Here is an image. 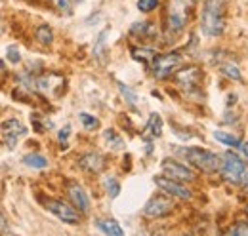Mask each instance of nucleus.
I'll list each match as a JSON object with an SVG mask.
<instances>
[{"mask_svg":"<svg viewBox=\"0 0 248 236\" xmlns=\"http://www.w3.org/2000/svg\"><path fill=\"white\" fill-rule=\"evenodd\" d=\"M201 78H202V73L199 67H186L176 73V80L184 89H195L201 84Z\"/></svg>","mask_w":248,"mask_h":236,"instance_id":"nucleus-11","label":"nucleus"},{"mask_svg":"<svg viewBox=\"0 0 248 236\" xmlns=\"http://www.w3.org/2000/svg\"><path fill=\"white\" fill-rule=\"evenodd\" d=\"M44 206L50 213H54L60 221L67 223V225H78L80 223V211L77 207L69 206L63 200H46Z\"/></svg>","mask_w":248,"mask_h":236,"instance_id":"nucleus-5","label":"nucleus"},{"mask_svg":"<svg viewBox=\"0 0 248 236\" xmlns=\"http://www.w3.org/2000/svg\"><path fill=\"white\" fill-rule=\"evenodd\" d=\"M187 162H191L197 170L204 174H216L219 172V156L201 147H189L184 150Z\"/></svg>","mask_w":248,"mask_h":236,"instance_id":"nucleus-3","label":"nucleus"},{"mask_svg":"<svg viewBox=\"0 0 248 236\" xmlns=\"http://www.w3.org/2000/svg\"><path fill=\"white\" fill-rule=\"evenodd\" d=\"M95 227H97L103 235H115V236L124 235L123 227H121L115 219H97V221H95Z\"/></svg>","mask_w":248,"mask_h":236,"instance_id":"nucleus-14","label":"nucleus"},{"mask_svg":"<svg viewBox=\"0 0 248 236\" xmlns=\"http://www.w3.org/2000/svg\"><path fill=\"white\" fill-rule=\"evenodd\" d=\"M69 133H71V128H69V126H65V128H62V132H60V135H58L62 143H65V139L69 137Z\"/></svg>","mask_w":248,"mask_h":236,"instance_id":"nucleus-31","label":"nucleus"},{"mask_svg":"<svg viewBox=\"0 0 248 236\" xmlns=\"http://www.w3.org/2000/svg\"><path fill=\"white\" fill-rule=\"evenodd\" d=\"M34 36H36V40H38L40 44H44V46H50V44L54 42V32H52V29H50L48 25H40V27H36Z\"/></svg>","mask_w":248,"mask_h":236,"instance_id":"nucleus-18","label":"nucleus"},{"mask_svg":"<svg viewBox=\"0 0 248 236\" xmlns=\"http://www.w3.org/2000/svg\"><path fill=\"white\" fill-rule=\"evenodd\" d=\"M23 164L32 168V170H44V168H48L46 156H42V154H38V152H29V154H25V156H23Z\"/></svg>","mask_w":248,"mask_h":236,"instance_id":"nucleus-16","label":"nucleus"},{"mask_svg":"<svg viewBox=\"0 0 248 236\" xmlns=\"http://www.w3.org/2000/svg\"><path fill=\"white\" fill-rule=\"evenodd\" d=\"M180 65H182V54H178V52L162 54V56H155L153 58L151 71H153V76L155 78L162 80V78H168Z\"/></svg>","mask_w":248,"mask_h":236,"instance_id":"nucleus-4","label":"nucleus"},{"mask_svg":"<svg viewBox=\"0 0 248 236\" xmlns=\"http://www.w3.org/2000/svg\"><path fill=\"white\" fill-rule=\"evenodd\" d=\"M214 137H216L219 143H223L225 147H233L237 148L239 147V143H241V139L239 137H235V135H231V133H227V132H214Z\"/></svg>","mask_w":248,"mask_h":236,"instance_id":"nucleus-19","label":"nucleus"},{"mask_svg":"<svg viewBox=\"0 0 248 236\" xmlns=\"http://www.w3.org/2000/svg\"><path fill=\"white\" fill-rule=\"evenodd\" d=\"M221 73L231 78V80H243V74H241V69L235 65V63H223L221 65Z\"/></svg>","mask_w":248,"mask_h":236,"instance_id":"nucleus-21","label":"nucleus"},{"mask_svg":"<svg viewBox=\"0 0 248 236\" xmlns=\"http://www.w3.org/2000/svg\"><path fill=\"white\" fill-rule=\"evenodd\" d=\"M247 213H248V209H247Z\"/></svg>","mask_w":248,"mask_h":236,"instance_id":"nucleus-33","label":"nucleus"},{"mask_svg":"<svg viewBox=\"0 0 248 236\" xmlns=\"http://www.w3.org/2000/svg\"><path fill=\"white\" fill-rule=\"evenodd\" d=\"M60 10H63V12H71L73 10V6L77 4V0H52Z\"/></svg>","mask_w":248,"mask_h":236,"instance_id":"nucleus-27","label":"nucleus"},{"mask_svg":"<svg viewBox=\"0 0 248 236\" xmlns=\"http://www.w3.org/2000/svg\"><path fill=\"white\" fill-rule=\"evenodd\" d=\"M237 150H239V152H241V154L248 160V141H241V143H239V147H237Z\"/></svg>","mask_w":248,"mask_h":236,"instance_id":"nucleus-30","label":"nucleus"},{"mask_svg":"<svg viewBox=\"0 0 248 236\" xmlns=\"http://www.w3.org/2000/svg\"><path fill=\"white\" fill-rule=\"evenodd\" d=\"M0 233H10V231H8V223H6V217L2 215V209H0Z\"/></svg>","mask_w":248,"mask_h":236,"instance_id":"nucleus-32","label":"nucleus"},{"mask_svg":"<svg viewBox=\"0 0 248 236\" xmlns=\"http://www.w3.org/2000/svg\"><path fill=\"white\" fill-rule=\"evenodd\" d=\"M156 6H158V0H140L138 2V10L140 12H153V10H156Z\"/></svg>","mask_w":248,"mask_h":236,"instance_id":"nucleus-26","label":"nucleus"},{"mask_svg":"<svg viewBox=\"0 0 248 236\" xmlns=\"http://www.w3.org/2000/svg\"><path fill=\"white\" fill-rule=\"evenodd\" d=\"M174 211V202L170 198H166L164 194H155L147 200V204L143 206V215L149 219H158L164 215H170Z\"/></svg>","mask_w":248,"mask_h":236,"instance_id":"nucleus-6","label":"nucleus"},{"mask_svg":"<svg viewBox=\"0 0 248 236\" xmlns=\"http://www.w3.org/2000/svg\"><path fill=\"white\" fill-rule=\"evenodd\" d=\"M0 130H2V133H4L6 145H8L10 148L16 147V145H17V139H19V137H23V135L27 133V128H25L19 120H16V118H10V120L2 122Z\"/></svg>","mask_w":248,"mask_h":236,"instance_id":"nucleus-9","label":"nucleus"},{"mask_svg":"<svg viewBox=\"0 0 248 236\" xmlns=\"http://www.w3.org/2000/svg\"><path fill=\"white\" fill-rule=\"evenodd\" d=\"M219 172L225 181L248 191V166L237 152L227 150L219 156Z\"/></svg>","mask_w":248,"mask_h":236,"instance_id":"nucleus-2","label":"nucleus"},{"mask_svg":"<svg viewBox=\"0 0 248 236\" xmlns=\"http://www.w3.org/2000/svg\"><path fill=\"white\" fill-rule=\"evenodd\" d=\"M103 139H105L107 147L111 148V150H123L124 148L123 137H121L115 130H105V132H103Z\"/></svg>","mask_w":248,"mask_h":236,"instance_id":"nucleus-17","label":"nucleus"},{"mask_svg":"<svg viewBox=\"0 0 248 236\" xmlns=\"http://www.w3.org/2000/svg\"><path fill=\"white\" fill-rule=\"evenodd\" d=\"M78 166H80L82 170L90 172V174H99V172L105 168V158H103L101 154H97V152H88V154L80 156Z\"/></svg>","mask_w":248,"mask_h":236,"instance_id":"nucleus-13","label":"nucleus"},{"mask_svg":"<svg viewBox=\"0 0 248 236\" xmlns=\"http://www.w3.org/2000/svg\"><path fill=\"white\" fill-rule=\"evenodd\" d=\"M225 4L227 0H204L201 12V30L206 36H219L225 30Z\"/></svg>","mask_w":248,"mask_h":236,"instance_id":"nucleus-1","label":"nucleus"},{"mask_svg":"<svg viewBox=\"0 0 248 236\" xmlns=\"http://www.w3.org/2000/svg\"><path fill=\"white\" fill-rule=\"evenodd\" d=\"M6 54H8V59H10L12 63H19V61H21V56H19V50H17L16 46H10V48L6 50Z\"/></svg>","mask_w":248,"mask_h":236,"instance_id":"nucleus-28","label":"nucleus"},{"mask_svg":"<svg viewBox=\"0 0 248 236\" xmlns=\"http://www.w3.org/2000/svg\"><path fill=\"white\" fill-rule=\"evenodd\" d=\"M132 34H141V36L153 34V27H151V23H136L132 27Z\"/></svg>","mask_w":248,"mask_h":236,"instance_id":"nucleus-25","label":"nucleus"},{"mask_svg":"<svg viewBox=\"0 0 248 236\" xmlns=\"http://www.w3.org/2000/svg\"><path fill=\"white\" fill-rule=\"evenodd\" d=\"M145 135H149V137H160L162 135V118L156 113H153L147 120V124H145Z\"/></svg>","mask_w":248,"mask_h":236,"instance_id":"nucleus-15","label":"nucleus"},{"mask_svg":"<svg viewBox=\"0 0 248 236\" xmlns=\"http://www.w3.org/2000/svg\"><path fill=\"white\" fill-rule=\"evenodd\" d=\"M186 21H187V14H186V8L184 6H172L170 8V12H168V21H166V25H168V32H172V34H178V32H182L184 27H186Z\"/></svg>","mask_w":248,"mask_h":236,"instance_id":"nucleus-12","label":"nucleus"},{"mask_svg":"<svg viewBox=\"0 0 248 236\" xmlns=\"http://www.w3.org/2000/svg\"><path fill=\"white\" fill-rule=\"evenodd\" d=\"M155 185L158 189H162L166 194L170 196H176V198H182V200H189L193 194L191 191L187 189L186 185L178 179H172V177H155Z\"/></svg>","mask_w":248,"mask_h":236,"instance_id":"nucleus-7","label":"nucleus"},{"mask_svg":"<svg viewBox=\"0 0 248 236\" xmlns=\"http://www.w3.org/2000/svg\"><path fill=\"white\" fill-rule=\"evenodd\" d=\"M155 50H151V48H132V58L138 59V61H153L155 58Z\"/></svg>","mask_w":248,"mask_h":236,"instance_id":"nucleus-20","label":"nucleus"},{"mask_svg":"<svg viewBox=\"0 0 248 236\" xmlns=\"http://www.w3.org/2000/svg\"><path fill=\"white\" fill-rule=\"evenodd\" d=\"M227 235H248V227H245V225H235V227H231L227 231Z\"/></svg>","mask_w":248,"mask_h":236,"instance_id":"nucleus-29","label":"nucleus"},{"mask_svg":"<svg viewBox=\"0 0 248 236\" xmlns=\"http://www.w3.org/2000/svg\"><path fill=\"white\" fill-rule=\"evenodd\" d=\"M80 122H82V126L86 128V130H95L97 126H99V120L92 115H88V113H80Z\"/></svg>","mask_w":248,"mask_h":236,"instance_id":"nucleus-24","label":"nucleus"},{"mask_svg":"<svg viewBox=\"0 0 248 236\" xmlns=\"http://www.w3.org/2000/svg\"><path fill=\"white\" fill-rule=\"evenodd\" d=\"M160 168H162V172H164V176L166 177L178 179V181H182V183L195 181V172H193V170H189V168L184 166V164H180V162L172 160V158H164V160H162V164H160Z\"/></svg>","mask_w":248,"mask_h":236,"instance_id":"nucleus-8","label":"nucleus"},{"mask_svg":"<svg viewBox=\"0 0 248 236\" xmlns=\"http://www.w3.org/2000/svg\"><path fill=\"white\" fill-rule=\"evenodd\" d=\"M119 89H121V93H123V97L130 103V105H136L138 103V95H136V91L132 88H128L126 84L123 82H119Z\"/></svg>","mask_w":248,"mask_h":236,"instance_id":"nucleus-23","label":"nucleus"},{"mask_svg":"<svg viewBox=\"0 0 248 236\" xmlns=\"http://www.w3.org/2000/svg\"><path fill=\"white\" fill-rule=\"evenodd\" d=\"M67 194H69L73 206L77 207L80 213H88L90 211V206H92L90 204V196L78 183H69L67 185Z\"/></svg>","mask_w":248,"mask_h":236,"instance_id":"nucleus-10","label":"nucleus"},{"mask_svg":"<svg viewBox=\"0 0 248 236\" xmlns=\"http://www.w3.org/2000/svg\"><path fill=\"white\" fill-rule=\"evenodd\" d=\"M103 185H105V189H107V192H109L111 198H117V196H119V192H121V185H119V181H117L115 177H107Z\"/></svg>","mask_w":248,"mask_h":236,"instance_id":"nucleus-22","label":"nucleus"}]
</instances>
